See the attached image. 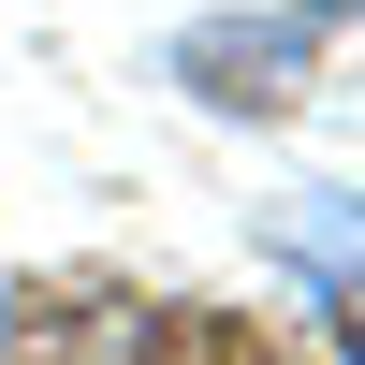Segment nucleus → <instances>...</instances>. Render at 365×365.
Masks as SVG:
<instances>
[{
    "mask_svg": "<svg viewBox=\"0 0 365 365\" xmlns=\"http://www.w3.org/2000/svg\"><path fill=\"white\" fill-rule=\"evenodd\" d=\"M351 365H365V292H351Z\"/></svg>",
    "mask_w": 365,
    "mask_h": 365,
    "instance_id": "1",
    "label": "nucleus"
}]
</instances>
